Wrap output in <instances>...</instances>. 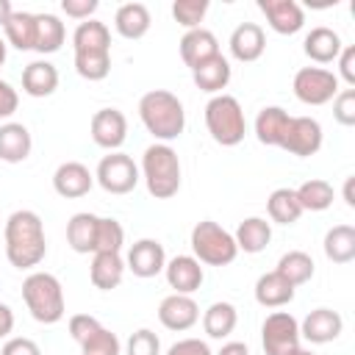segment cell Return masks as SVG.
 Returning a JSON list of instances; mask_svg holds the SVG:
<instances>
[{
	"mask_svg": "<svg viewBox=\"0 0 355 355\" xmlns=\"http://www.w3.org/2000/svg\"><path fill=\"white\" fill-rule=\"evenodd\" d=\"M141 178L147 183L150 197L169 200L180 191V158L169 144H150L141 155Z\"/></svg>",
	"mask_w": 355,
	"mask_h": 355,
	"instance_id": "277c9868",
	"label": "cell"
},
{
	"mask_svg": "<svg viewBox=\"0 0 355 355\" xmlns=\"http://www.w3.org/2000/svg\"><path fill=\"white\" fill-rule=\"evenodd\" d=\"M125 355H161V338L153 330L141 327V330L130 333V338L125 344Z\"/></svg>",
	"mask_w": 355,
	"mask_h": 355,
	"instance_id": "60d3db41",
	"label": "cell"
},
{
	"mask_svg": "<svg viewBox=\"0 0 355 355\" xmlns=\"http://www.w3.org/2000/svg\"><path fill=\"white\" fill-rule=\"evenodd\" d=\"M233 239H236V247L239 250H244L250 255H258L272 241V225L263 216H247L244 222H239Z\"/></svg>",
	"mask_w": 355,
	"mask_h": 355,
	"instance_id": "f1b7e54d",
	"label": "cell"
},
{
	"mask_svg": "<svg viewBox=\"0 0 355 355\" xmlns=\"http://www.w3.org/2000/svg\"><path fill=\"white\" fill-rule=\"evenodd\" d=\"M19 105V94L8 80H0V119H8Z\"/></svg>",
	"mask_w": 355,
	"mask_h": 355,
	"instance_id": "c3c4849f",
	"label": "cell"
},
{
	"mask_svg": "<svg viewBox=\"0 0 355 355\" xmlns=\"http://www.w3.org/2000/svg\"><path fill=\"white\" fill-rule=\"evenodd\" d=\"M75 72L86 80H103L111 72V31L100 19L78 22L72 33Z\"/></svg>",
	"mask_w": 355,
	"mask_h": 355,
	"instance_id": "7a4b0ae2",
	"label": "cell"
},
{
	"mask_svg": "<svg viewBox=\"0 0 355 355\" xmlns=\"http://www.w3.org/2000/svg\"><path fill=\"white\" fill-rule=\"evenodd\" d=\"M219 55V42L208 28H194L186 31L180 39V58L189 69H197L200 64H205L208 58Z\"/></svg>",
	"mask_w": 355,
	"mask_h": 355,
	"instance_id": "ffe728a7",
	"label": "cell"
},
{
	"mask_svg": "<svg viewBox=\"0 0 355 355\" xmlns=\"http://www.w3.org/2000/svg\"><path fill=\"white\" fill-rule=\"evenodd\" d=\"M31 147H33V139H31V130L22 122L0 125V161L22 164L31 155Z\"/></svg>",
	"mask_w": 355,
	"mask_h": 355,
	"instance_id": "cb8c5ba5",
	"label": "cell"
},
{
	"mask_svg": "<svg viewBox=\"0 0 355 355\" xmlns=\"http://www.w3.org/2000/svg\"><path fill=\"white\" fill-rule=\"evenodd\" d=\"M205 14H208V0H175L172 3V17L186 31L200 28V22L205 19Z\"/></svg>",
	"mask_w": 355,
	"mask_h": 355,
	"instance_id": "f35d334b",
	"label": "cell"
},
{
	"mask_svg": "<svg viewBox=\"0 0 355 355\" xmlns=\"http://www.w3.org/2000/svg\"><path fill=\"white\" fill-rule=\"evenodd\" d=\"M22 300L39 324H55L64 319V288L61 280L50 272H31L22 280Z\"/></svg>",
	"mask_w": 355,
	"mask_h": 355,
	"instance_id": "5b68a950",
	"label": "cell"
},
{
	"mask_svg": "<svg viewBox=\"0 0 355 355\" xmlns=\"http://www.w3.org/2000/svg\"><path fill=\"white\" fill-rule=\"evenodd\" d=\"M294 291L297 288L286 277H280L275 269L255 280V302L263 305V308H283V305H288L294 300Z\"/></svg>",
	"mask_w": 355,
	"mask_h": 355,
	"instance_id": "83f0119b",
	"label": "cell"
},
{
	"mask_svg": "<svg viewBox=\"0 0 355 355\" xmlns=\"http://www.w3.org/2000/svg\"><path fill=\"white\" fill-rule=\"evenodd\" d=\"M92 186H94V175L80 161H64L53 172V189L64 200H78V197L89 194Z\"/></svg>",
	"mask_w": 355,
	"mask_h": 355,
	"instance_id": "9a60e30c",
	"label": "cell"
},
{
	"mask_svg": "<svg viewBox=\"0 0 355 355\" xmlns=\"http://www.w3.org/2000/svg\"><path fill=\"white\" fill-rule=\"evenodd\" d=\"M100 327H103V324H100L94 316H89V313H75V316L69 319V336H72L78 344L89 341Z\"/></svg>",
	"mask_w": 355,
	"mask_h": 355,
	"instance_id": "7bdbcfd3",
	"label": "cell"
},
{
	"mask_svg": "<svg viewBox=\"0 0 355 355\" xmlns=\"http://www.w3.org/2000/svg\"><path fill=\"white\" fill-rule=\"evenodd\" d=\"M0 355H42V349H39V344H36L33 338L14 336V338H8V341L3 344Z\"/></svg>",
	"mask_w": 355,
	"mask_h": 355,
	"instance_id": "7dc6e473",
	"label": "cell"
},
{
	"mask_svg": "<svg viewBox=\"0 0 355 355\" xmlns=\"http://www.w3.org/2000/svg\"><path fill=\"white\" fill-rule=\"evenodd\" d=\"M258 8L266 17V25L280 36H294L305 25V11L294 0H258Z\"/></svg>",
	"mask_w": 355,
	"mask_h": 355,
	"instance_id": "4fadbf2b",
	"label": "cell"
},
{
	"mask_svg": "<svg viewBox=\"0 0 355 355\" xmlns=\"http://www.w3.org/2000/svg\"><path fill=\"white\" fill-rule=\"evenodd\" d=\"M166 266V252H164V244L155 241V239H139L136 244H130L128 250V261H125V269H130L136 277H155L161 275Z\"/></svg>",
	"mask_w": 355,
	"mask_h": 355,
	"instance_id": "5bb4252c",
	"label": "cell"
},
{
	"mask_svg": "<svg viewBox=\"0 0 355 355\" xmlns=\"http://www.w3.org/2000/svg\"><path fill=\"white\" fill-rule=\"evenodd\" d=\"M191 252L200 263H208V266H227L236 261L239 255V247H236V239L233 233H227L222 225H216L214 219H202L191 227Z\"/></svg>",
	"mask_w": 355,
	"mask_h": 355,
	"instance_id": "52a82bcc",
	"label": "cell"
},
{
	"mask_svg": "<svg viewBox=\"0 0 355 355\" xmlns=\"http://www.w3.org/2000/svg\"><path fill=\"white\" fill-rule=\"evenodd\" d=\"M166 355H214V352L202 338H180L166 349Z\"/></svg>",
	"mask_w": 355,
	"mask_h": 355,
	"instance_id": "bcb514c9",
	"label": "cell"
},
{
	"mask_svg": "<svg viewBox=\"0 0 355 355\" xmlns=\"http://www.w3.org/2000/svg\"><path fill=\"white\" fill-rule=\"evenodd\" d=\"M341 330H344V319L338 311L330 308H316L300 322V338L311 344H330L341 336Z\"/></svg>",
	"mask_w": 355,
	"mask_h": 355,
	"instance_id": "e0dca14e",
	"label": "cell"
},
{
	"mask_svg": "<svg viewBox=\"0 0 355 355\" xmlns=\"http://www.w3.org/2000/svg\"><path fill=\"white\" fill-rule=\"evenodd\" d=\"M216 355H250V349L244 341H227V344H222V349Z\"/></svg>",
	"mask_w": 355,
	"mask_h": 355,
	"instance_id": "f907efd6",
	"label": "cell"
},
{
	"mask_svg": "<svg viewBox=\"0 0 355 355\" xmlns=\"http://www.w3.org/2000/svg\"><path fill=\"white\" fill-rule=\"evenodd\" d=\"M6 55H8V44H6V39L0 36V67L6 64Z\"/></svg>",
	"mask_w": 355,
	"mask_h": 355,
	"instance_id": "db71d44e",
	"label": "cell"
},
{
	"mask_svg": "<svg viewBox=\"0 0 355 355\" xmlns=\"http://www.w3.org/2000/svg\"><path fill=\"white\" fill-rule=\"evenodd\" d=\"M230 61L219 53L214 58H208L205 64H200L197 69H191V78H194V86L200 92H208V94H222V89L230 83Z\"/></svg>",
	"mask_w": 355,
	"mask_h": 355,
	"instance_id": "484cf974",
	"label": "cell"
},
{
	"mask_svg": "<svg viewBox=\"0 0 355 355\" xmlns=\"http://www.w3.org/2000/svg\"><path fill=\"white\" fill-rule=\"evenodd\" d=\"M344 202H347L349 208H355V178H352V175L344 180Z\"/></svg>",
	"mask_w": 355,
	"mask_h": 355,
	"instance_id": "816d5d0a",
	"label": "cell"
},
{
	"mask_svg": "<svg viewBox=\"0 0 355 355\" xmlns=\"http://www.w3.org/2000/svg\"><path fill=\"white\" fill-rule=\"evenodd\" d=\"M164 275L169 288H175V294H194L205 280L202 263L194 255H175L172 261H166Z\"/></svg>",
	"mask_w": 355,
	"mask_h": 355,
	"instance_id": "ac0fdd59",
	"label": "cell"
},
{
	"mask_svg": "<svg viewBox=\"0 0 355 355\" xmlns=\"http://www.w3.org/2000/svg\"><path fill=\"white\" fill-rule=\"evenodd\" d=\"M333 116L344 128L355 125V89H338V94L333 97Z\"/></svg>",
	"mask_w": 355,
	"mask_h": 355,
	"instance_id": "b9f144b4",
	"label": "cell"
},
{
	"mask_svg": "<svg viewBox=\"0 0 355 355\" xmlns=\"http://www.w3.org/2000/svg\"><path fill=\"white\" fill-rule=\"evenodd\" d=\"M338 75L336 78H341L349 89H355V47L352 44H347V47H341V53H338Z\"/></svg>",
	"mask_w": 355,
	"mask_h": 355,
	"instance_id": "f6af8a7d",
	"label": "cell"
},
{
	"mask_svg": "<svg viewBox=\"0 0 355 355\" xmlns=\"http://www.w3.org/2000/svg\"><path fill=\"white\" fill-rule=\"evenodd\" d=\"M227 47H230V55H233L236 61L252 64V61H258V58L263 55V50H266V33H263V28H261L258 22H241V25H236V31L230 33Z\"/></svg>",
	"mask_w": 355,
	"mask_h": 355,
	"instance_id": "d6986e66",
	"label": "cell"
},
{
	"mask_svg": "<svg viewBox=\"0 0 355 355\" xmlns=\"http://www.w3.org/2000/svg\"><path fill=\"white\" fill-rule=\"evenodd\" d=\"M3 39L6 44L17 50H33L36 44V14L31 11H14L8 22L3 25Z\"/></svg>",
	"mask_w": 355,
	"mask_h": 355,
	"instance_id": "4dcf8cb0",
	"label": "cell"
},
{
	"mask_svg": "<svg viewBox=\"0 0 355 355\" xmlns=\"http://www.w3.org/2000/svg\"><path fill=\"white\" fill-rule=\"evenodd\" d=\"M300 322L288 311H272L261 324V344L266 355H294L300 349Z\"/></svg>",
	"mask_w": 355,
	"mask_h": 355,
	"instance_id": "9c48e42d",
	"label": "cell"
},
{
	"mask_svg": "<svg viewBox=\"0 0 355 355\" xmlns=\"http://www.w3.org/2000/svg\"><path fill=\"white\" fill-rule=\"evenodd\" d=\"M14 330V311L0 302V338H8V333Z\"/></svg>",
	"mask_w": 355,
	"mask_h": 355,
	"instance_id": "681fc988",
	"label": "cell"
},
{
	"mask_svg": "<svg viewBox=\"0 0 355 355\" xmlns=\"http://www.w3.org/2000/svg\"><path fill=\"white\" fill-rule=\"evenodd\" d=\"M341 36L333 31V28H327V25H316V28H311V33L305 36V42H302V50H305V55L313 61V64H333L336 58H338V53H341Z\"/></svg>",
	"mask_w": 355,
	"mask_h": 355,
	"instance_id": "44dd1931",
	"label": "cell"
},
{
	"mask_svg": "<svg viewBox=\"0 0 355 355\" xmlns=\"http://www.w3.org/2000/svg\"><path fill=\"white\" fill-rule=\"evenodd\" d=\"M80 355H122V344L116 333H111L108 327H100L89 341L80 344Z\"/></svg>",
	"mask_w": 355,
	"mask_h": 355,
	"instance_id": "ab89813d",
	"label": "cell"
},
{
	"mask_svg": "<svg viewBox=\"0 0 355 355\" xmlns=\"http://www.w3.org/2000/svg\"><path fill=\"white\" fill-rule=\"evenodd\" d=\"M236 322H239V313L233 302H211L202 313V330L208 338H219V341L227 338L236 330Z\"/></svg>",
	"mask_w": 355,
	"mask_h": 355,
	"instance_id": "1f68e13d",
	"label": "cell"
},
{
	"mask_svg": "<svg viewBox=\"0 0 355 355\" xmlns=\"http://www.w3.org/2000/svg\"><path fill=\"white\" fill-rule=\"evenodd\" d=\"M67 39V28L55 14H36V44L33 50L42 55L58 53Z\"/></svg>",
	"mask_w": 355,
	"mask_h": 355,
	"instance_id": "d6a6232c",
	"label": "cell"
},
{
	"mask_svg": "<svg viewBox=\"0 0 355 355\" xmlns=\"http://www.w3.org/2000/svg\"><path fill=\"white\" fill-rule=\"evenodd\" d=\"M266 211H269V219L277 225H294L305 214L294 189H275L266 200Z\"/></svg>",
	"mask_w": 355,
	"mask_h": 355,
	"instance_id": "e575fe53",
	"label": "cell"
},
{
	"mask_svg": "<svg viewBox=\"0 0 355 355\" xmlns=\"http://www.w3.org/2000/svg\"><path fill=\"white\" fill-rule=\"evenodd\" d=\"M275 272L280 277H286L297 288V286H302V283H308L313 277V258L308 252H302V250H288L286 255H280Z\"/></svg>",
	"mask_w": 355,
	"mask_h": 355,
	"instance_id": "d590c367",
	"label": "cell"
},
{
	"mask_svg": "<svg viewBox=\"0 0 355 355\" xmlns=\"http://www.w3.org/2000/svg\"><path fill=\"white\" fill-rule=\"evenodd\" d=\"M322 247L333 263H349L355 258V227L352 225H333L324 233Z\"/></svg>",
	"mask_w": 355,
	"mask_h": 355,
	"instance_id": "836d02e7",
	"label": "cell"
},
{
	"mask_svg": "<svg viewBox=\"0 0 355 355\" xmlns=\"http://www.w3.org/2000/svg\"><path fill=\"white\" fill-rule=\"evenodd\" d=\"M294 97L305 105H324L338 94V78L336 72L324 67H302L294 75Z\"/></svg>",
	"mask_w": 355,
	"mask_h": 355,
	"instance_id": "30bf717a",
	"label": "cell"
},
{
	"mask_svg": "<svg viewBox=\"0 0 355 355\" xmlns=\"http://www.w3.org/2000/svg\"><path fill=\"white\" fill-rule=\"evenodd\" d=\"M288 111L280 108V105H266L258 111L255 116V136L261 144L266 147H280L283 144V136H286V128H288Z\"/></svg>",
	"mask_w": 355,
	"mask_h": 355,
	"instance_id": "4316f807",
	"label": "cell"
},
{
	"mask_svg": "<svg viewBox=\"0 0 355 355\" xmlns=\"http://www.w3.org/2000/svg\"><path fill=\"white\" fill-rule=\"evenodd\" d=\"M97 219L94 214L89 211H80V214H72V219L67 222V244L80 252V255H94V236H97Z\"/></svg>",
	"mask_w": 355,
	"mask_h": 355,
	"instance_id": "f546056e",
	"label": "cell"
},
{
	"mask_svg": "<svg viewBox=\"0 0 355 355\" xmlns=\"http://www.w3.org/2000/svg\"><path fill=\"white\" fill-rule=\"evenodd\" d=\"M97 0H61V11L67 14V17H72V19H80V22H86V19H92V14L97 11Z\"/></svg>",
	"mask_w": 355,
	"mask_h": 355,
	"instance_id": "ee69618b",
	"label": "cell"
},
{
	"mask_svg": "<svg viewBox=\"0 0 355 355\" xmlns=\"http://www.w3.org/2000/svg\"><path fill=\"white\" fill-rule=\"evenodd\" d=\"M294 355H313V352H311V349H302V347H300V349H297Z\"/></svg>",
	"mask_w": 355,
	"mask_h": 355,
	"instance_id": "11a10c76",
	"label": "cell"
},
{
	"mask_svg": "<svg viewBox=\"0 0 355 355\" xmlns=\"http://www.w3.org/2000/svg\"><path fill=\"white\" fill-rule=\"evenodd\" d=\"M55 89H58V69L47 58L31 61L22 69V92L25 94H31V97H50Z\"/></svg>",
	"mask_w": 355,
	"mask_h": 355,
	"instance_id": "d4e9b609",
	"label": "cell"
},
{
	"mask_svg": "<svg viewBox=\"0 0 355 355\" xmlns=\"http://www.w3.org/2000/svg\"><path fill=\"white\" fill-rule=\"evenodd\" d=\"M94 180L108 194H130L139 186L141 172H139V166L133 164L130 155H125V153L116 150V153H108V155L100 158L97 172H94Z\"/></svg>",
	"mask_w": 355,
	"mask_h": 355,
	"instance_id": "ba28073f",
	"label": "cell"
},
{
	"mask_svg": "<svg viewBox=\"0 0 355 355\" xmlns=\"http://www.w3.org/2000/svg\"><path fill=\"white\" fill-rule=\"evenodd\" d=\"M139 116H141V125L147 128V133H153L155 141H161V144L175 141L186 128L183 103L178 100V94H172L166 89H153V92L141 94Z\"/></svg>",
	"mask_w": 355,
	"mask_h": 355,
	"instance_id": "3957f363",
	"label": "cell"
},
{
	"mask_svg": "<svg viewBox=\"0 0 355 355\" xmlns=\"http://www.w3.org/2000/svg\"><path fill=\"white\" fill-rule=\"evenodd\" d=\"M197 319H200V305L191 300V294H169L158 305V322L166 330L183 333V330L194 327Z\"/></svg>",
	"mask_w": 355,
	"mask_h": 355,
	"instance_id": "2e32d148",
	"label": "cell"
},
{
	"mask_svg": "<svg viewBox=\"0 0 355 355\" xmlns=\"http://www.w3.org/2000/svg\"><path fill=\"white\" fill-rule=\"evenodd\" d=\"M6 258L17 269H33L44 261L47 255V239H44V225L36 211H14L6 219Z\"/></svg>",
	"mask_w": 355,
	"mask_h": 355,
	"instance_id": "6da1fadb",
	"label": "cell"
},
{
	"mask_svg": "<svg viewBox=\"0 0 355 355\" xmlns=\"http://www.w3.org/2000/svg\"><path fill=\"white\" fill-rule=\"evenodd\" d=\"M125 277V261L119 252H94L89 266V280L100 291H111Z\"/></svg>",
	"mask_w": 355,
	"mask_h": 355,
	"instance_id": "603a6c76",
	"label": "cell"
},
{
	"mask_svg": "<svg viewBox=\"0 0 355 355\" xmlns=\"http://www.w3.org/2000/svg\"><path fill=\"white\" fill-rule=\"evenodd\" d=\"M302 211H327L333 205V186L322 178H311L305 180L300 189H294Z\"/></svg>",
	"mask_w": 355,
	"mask_h": 355,
	"instance_id": "8d00e7d4",
	"label": "cell"
},
{
	"mask_svg": "<svg viewBox=\"0 0 355 355\" xmlns=\"http://www.w3.org/2000/svg\"><path fill=\"white\" fill-rule=\"evenodd\" d=\"M125 244V227L114 216L97 219V236H94V252H119Z\"/></svg>",
	"mask_w": 355,
	"mask_h": 355,
	"instance_id": "74e56055",
	"label": "cell"
},
{
	"mask_svg": "<svg viewBox=\"0 0 355 355\" xmlns=\"http://www.w3.org/2000/svg\"><path fill=\"white\" fill-rule=\"evenodd\" d=\"M205 128L211 133V139L222 147H236L241 144L244 133H247V119H244V108L233 94H214L205 105Z\"/></svg>",
	"mask_w": 355,
	"mask_h": 355,
	"instance_id": "8992f818",
	"label": "cell"
},
{
	"mask_svg": "<svg viewBox=\"0 0 355 355\" xmlns=\"http://www.w3.org/2000/svg\"><path fill=\"white\" fill-rule=\"evenodd\" d=\"M14 14V8H11V3L8 0H0V28L8 22V17Z\"/></svg>",
	"mask_w": 355,
	"mask_h": 355,
	"instance_id": "f5cc1de1",
	"label": "cell"
},
{
	"mask_svg": "<svg viewBox=\"0 0 355 355\" xmlns=\"http://www.w3.org/2000/svg\"><path fill=\"white\" fill-rule=\"evenodd\" d=\"M92 141L108 153H116L128 139V119L119 108H100L89 122Z\"/></svg>",
	"mask_w": 355,
	"mask_h": 355,
	"instance_id": "7c38bea8",
	"label": "cell"
},
{
	"mask_svg": "<svg viewBox=\"0 0 355 355\" xmlns=\"http://www.w3.org/2000/svg\"><path fill=\"white\" fill-rule=\"evenodd\" d=\"M150 25H153V17H150V8H147L144 3H122V6L116 8V14H114V28H116V33H119L122 39H130V42L147 36Z\"/></svg>",
	"mask_w": 355,
	"mask_h": 355,
	"instance_id": "7402d4cb",
	"label": "cell"
},
{
	"mask_svg": "<svg viewBox=\"0 0 355 355\" xmlns=\"http://www.w3.org/2000/svg\"><path fill=\"white\" fill-rule=\"evenodd\" d=\"M322 139H324L322 125L313 116H291L280 150H286V153H291L297 158H308V155L319 153Z\"/></svg>",
	"mask_w": 355,
	"mask_h": 355,
	"instance_id": "8fae6325",
	"label": "cell"
}]
</instances>
